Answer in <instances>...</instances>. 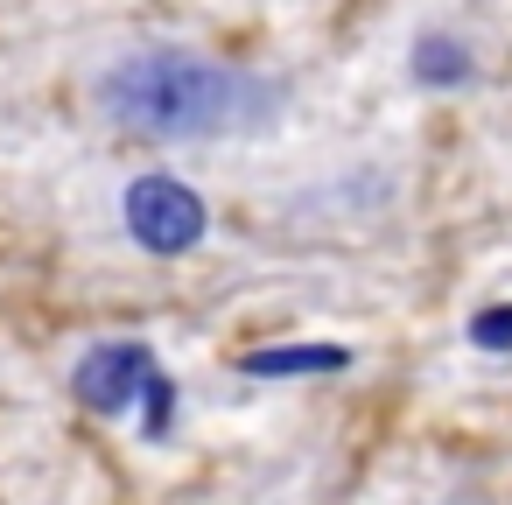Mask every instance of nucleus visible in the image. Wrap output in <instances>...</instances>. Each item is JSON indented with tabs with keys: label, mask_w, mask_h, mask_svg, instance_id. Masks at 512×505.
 I'll return each instance as SVG.
<instances>
[{
	"label": "nucleus",
	"mask_w": 512,
	"mask_h": 505,
	"mask_svg": "<svg viewBox=\"0 0 512 505\" xmlns=\"http://www.w3.org/2000/svg\"><path fill=\"white\" fill-rule=\"evenodd\" d=\"M71 400L99 421H120V414H141V435L148 442H169L176 435V379L162 365V351L148 337H99L71 358Z\"/></svg>",
	"instance_id": "nucleus-2"
},
{
	"label": "nucleus",
	"mask_w": 512,
	"mask_h": 505,
	"mask_svg": "<svg viewBox=\"0 0 512 505\" xmlns=\"http://www.w3.org/2000/svg\"><path fill=\"white\" fill-rule=\"evenodd\" d=\"M407 78H414L421 92H463V85L477 78L470 43H463V36H449V29H421V36H414V50H407Z\"/></svg>",
	"instance_id": "nucleus-5"
},
{
	"label": "nucleus",
	"mask_w": 512,
	"mask_h": 505,
	"mask_svg": "<svg viewBox=\"0 0 512 505\" xmlns=\"http://www.w3.org/2000/svg\"><path fill=\"white\" fill-rule=\"evenodd\" d=\"M351 372V344H323V337H288V344H253L239 351V379H330Z\"/></svg>",
	"instance_id": "nucleus-4"
},
{
	"label": "nucleus",
	"mask_w": 512,
	"mask_h": 505,
	"mask_svg": "<svg viewBox=\"0 0 512 505\" xmlns=\"http://www.w3.org/2000/svg\"><path fill=\"white\" fill-rule=\"evenodd\" d=\"M120 232L148 260H183L211 239V204L197 183H183L169 169H141L120 183Z\"/></svg>",
	"instance_id": "nucleus-3"
},
{
	"label": "nucleus",
	"mask_w": 512,
	"mask_h": 505,
	"mask_svg": "<svg viewBox=\"0 0 512 505\" xmlns=\"http://www.w3.org/2000/svg\"><path fill=\"white\" fill-rule=\"evenodd\" d=\"M92 106L127 141L197 148V141H239L274 127L288 106V85L190 43H141L92 78Z\"/></svg>",
	"instance_id": "nucleus-1"
},
{
	"label": "nucleus",
	"mask_w": 512,
	"mask_h": 505,
	"mask_svg": "<svg viewBox=\"0 0 512 505\" xmlns=\"http://www.w3.org/2000/svg\"><path fill=\"white\" fill-rule=\"evenodd\" d=\"M463 337H470V351L505 358V351H512V302H484V309L463 323Z\"/></svg>",
	"instance_id": "nucleus-6"
}]
</instances>
